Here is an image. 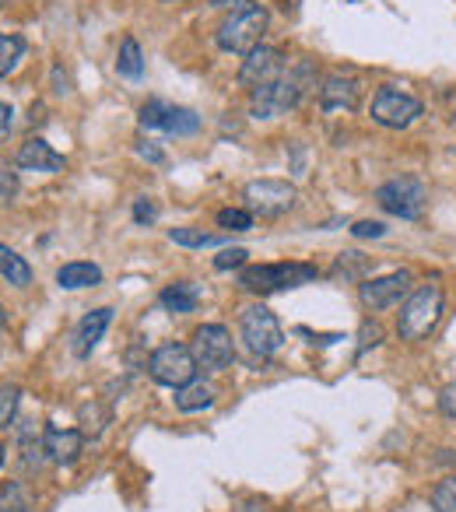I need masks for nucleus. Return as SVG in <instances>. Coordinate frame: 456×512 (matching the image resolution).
Instances as JSON below:
<instances>
[{"mask_svg":"<svg viewBox=\"0 0 456 512\" xmlns=\"http://www.w3.org/2000/svg\"><path fill=\"white\" fill-rule=\"evenodd\" d=\"M309 88H316V67L309 64V60H299V64L288 67L278 81L250 92V113L257 116V120H278V116H285L288 109H295L306 99Z\"/></svg>","mask_w":456,"mask_h":512,"instance_id":"1","label":"nucleus"},{"mask_svg":"<svg viewBox=\"0 0 456 512\" xmlns=\"http://www.w3.org/2000/svg\"><path fill=\"white\" fill-rule=\"evenodd\" d=\"M267 25H271V15H267L264 4H243V8H236L218 25L214 43H218V50L246 57V53H253L257 46H264Z\"/></svg>","mask_w":456,"mask_h":512,"instance_id":"2","label":"nucleus"},{"mask_svg":"<svg viewBox=\"0 0 456 512\" xmlns=\"http://www.w3.org/2000/svg\"><path fill=\"white\" fill-rule=\"evenodd\" d=\"M442 299H446V295H442V288L435 285V281L414 288L404 299V306H400L397 334L404 337V341H425L442 316Z\"/></svg>","mask_w":456,"mask_h":512,"instance_id":"3","label":"nucleus"},{"mask_svg":"<svg viewBox=\"0 0 456 512\" xmlns=\"http://www.w3.org/2000/svg\"><path fill=\"white\" fill-rule=\"evenodd\" d=\"M320 278L313 264H260V267H246L239 274V285L253 295H278L288 288H302L309 281Z\"/></svg>","mask_w":456,"mask_h":512,"instance_id":"4","label":"nucleus"},{"mask_svg":"<svg viewBox=\"0 0 456 512\" xmlns=\"http://www.w3.org/2000/svg\"><path fill=\"white\" fill-rule=\"evenodd\" d=\"M376 204L383 207L386 214L404 221H418L428 207V190L418 176H397L390 183H383L376 190Z\"/></svg>","mask_w":456,"mask_h":512,"instance_id":"5","label":"nucleus"},{"mask_svg":"<svg viewBox=\"0 0 456 512\" xmlns=\"http://www.w3.org/2000/svg\"><path fill=\"white\" fill-rule=\"evenodd\" d=\"M243 200L253 218H281L299 204V190L288 179H253L243 186Z\"/></svg>","mask_w":456,"mask_h":512,"instance_id":"6","label":"nucleus"},{"mask_svg":"<svg viewBox=\"0 0 456 512\" xmlns=\"http://www.w3.org/2000/svg\"><path fill=\"white\" fill-rule=\"evenodd\" d=\"M239 330H243L246 348H250L253 355H260V358L278 355L281 344H285V330H281L278 316H274L267 306L243 309V316H239Z\"/></svg>","mask_w":456,"mask_h":512,"instance_id":"7","label":"nucleus"},{"mask_svg":"<svg viewBox=\"0 0 456 512\" xmlns=\"http://www.w3.org/2000/svg\"><path fill=\"white\" fill-rule=\"evenodd\" d=\"M197 369H200L197 355H193V348H186V344H162L148 362L151 379L169 386V390H179V386L193 383Z\"/></svg>","mask_w":456,"mask_h":512,"instance_id":"8","label":"nucleus"},{"mask_svg":"<svg viewBox=\"0 0 456 512\" xmlns=\"http://www.w3.org/2000/svg\"><path fill=\"white\" fill-rule=\"evenodd\" d=\"M421 116V102L414 95L400 92L393 85H383L372 95V120L386 130H407Z\"/></svg>","mask_w":456,"mask_h":512,"instance_id":"9","label":"nucleus"},{"mask_svg":"<svg viewBox=\"0 0 456 512\" xmlns=\"http://www.w3.org/2000/svg\"><path fill=\"white\" fill-rule=\"evenodd\" d=\"M193 355H197V365L207 372H225L228 365L236 362V344H232V334L221 323H204V327L193 334Z\"/></svg>","mask_w":456,"mask_h":512,"instance_id":"10","label":"nucleus"},{"mask_svg":"<svg viewBox=\"0 0 456 512\" xmlns=\"http://www.w3.org/2000/svg\"><path fill=\"white\" fill-rule=\"evenodd\" d=\"M414 292V274L411 271H393L383 274V278H369L358 285V299H362L365 309L379 313V309H393L404 306V299Z\"/></svg>","mask_w":456,"mask_h":512,"instance_id":"11","label":"nucleus"},{"mask_svg":"<svg viewBox=\"0 0 456 512\" xmlns=\"http://www.w3.org/2000/svg\"><path fill=\"white\" fill-rule=\"evenodd\" d=\"M141 127L144 130H162L169 137H190L200 130V116L186 106H169L162 99L144 102L141 109Z\"/></svg>","mask_w":456,"mask_h":512,"instance_id":"12","label":"nucleus"},{"mask_svg":"<svg viewBox=\"0 0 456 512\" xmlns=\"http://www.w3.org/2000/svg\"><path fill=\"white\" fill-rule=\"evenodd\" d=\"M285 71H288L285 53L274 50V46H257L253 53H246L243 67H239V85L250 88V92H257V88L278 81Z\"/></svg>","mask_w":456,"mask_h":512,"instance_id":"13","label":"nucleus"},{"mask_svg":"<svg viewBox=\"0 0 456 512\" xmlns=\"http://www.w3.org/2000/svg\"><path fill=\"white\" fill-rule=\"evenodd\" d=\"M358 99H362V88H358V81L351 78V74H327L320 85V106L327 109V113H337V109H355Z\"/></svg>","mask_w":456,"mask_h":512,"instance_id":"14","label":"nucleus"},{"mask_svg":"<svg viewBox=\"0 0 456 512\" xmlns=\"http://www.w3.org/2000/svg\"><path fill=\"white\" fill-rule=\"evenodd\" d=\"M109 323H113V309L102 306V309H92V313L85 316V320L78 323V330H74V341H71V351L78 358H88L95 348H99V341L106 337Z\"/></svg>","mask_w":456,"mask_h":512,"instance_id":"15","label":"nucleus"},{"mask_svg":"<svg viewBox=\"0 0 456 512\" xmlns=\"http://www.w3.org/2000/svg\"><path fill=\"white\" fill-rule=\"evenodd\" d=\"M18 165L29 172H64L67 158L60 151H53V144H46L43 137H32L18 148Z\"/></svg>","mask_w":456,"mask_h":512,"instance_id":"16","label":"nucleus"},{"mask_svg":"<svg viewBox=\"0 0 456 512\" xmlns=\"http://www.w3.org/2000/svg\"><path fill=\"white\" fill-rule=\"evenodd\" d=\"M46 453H50L53 463H74L85 446V432H74V428H50L43 435Z\"/></svg>","mask_w":456,"mask_h":512,"instance_id":"17","label":"nucleus"},{"mask_svg":"<svg viewBox=\"0 0 456 512\" xmlns=\"http://www.w3.org/2000/svg\"><path fill=\"white\" fill-rule=\"evenodd\" d=\"M57 285L67 292H81V288H95L102 285V267L88 264V260H71L57 271Z\"/></svg>","mask_w":456,"mask_h":512,"instance_id":"18","label":"nucleus"},{"mask_svg":"<svg viewBox=\"0 0 456 512\" xmlns=\"http://www.w3.org/2000/svg\"><path fill=\"white\" fill-rule=\"evenodd\" d=\"M214 397H218V390H214L211 383H204V379H193V383H186V386H179V390H176V407L183 414L207 411V407L214 404Z\"/></svg>","mask_w":456,"mask_h":512,"instance_id":"19","label":"nucleus"},{"mask_svg":"<svg viewBox=\"0 0 456 512\" xmlns=\"http://www.w3.org/2000/svg\"><path fill=\"white\" fill-rule=\"evenodd\" d=\"M162 306L169 309V313H179V316H186V313H193L197 309V302H200V288L193 285V281H176V285H169L162 295Z\"/></svg>","mask_w":456,"mask_h":512,"instance_id":"20","label":"nucleus"},{"mask_svg":"<svg viewBox=\"0 0 456 512\" xmlns=\"http://www.w3.org/2000/svg\"><path fill=\"white\" fill-rule=\"evenodd\" d=\"M0 278L8 281V285H15V288H29L32 285L29 260H25V256H18L11 246H4V242H0Z\"/></svg>","mask_w":456,"mask_h":512,"instance_id":"21","label":"nucleus"},{"mask_svg":"<svg viewBox=\"0 0 456 512\" xmlns=\"http://www.w3.org/2000/svg\"><path fill=\"white\" fill-rule=\"evenodd\" d=\"M116 71H120V78H130V81H137L144 74V53H141V46H137L134 36H127L120 43V53H116Z\"/></svg>","mask_w":456,"mask_h":512,"instance_id":"22","label":"nucleus"},{"mask_svg":"<svg viewBox=\"0 0 456 512\" xmlns=\"http://www.w3.org/2000/svg\"><path fill=\"white\" fill-rule=\"evenodd\" d=\"M25 50H29V46H25L22 36H15V32H0V78H8V74L22 64Z\"/></svg>","mask_w":456,"mask_h":512,"instance_id":"23","label":"nucleus"},{"mask_svg":"<svg viewBox=\"0 0 456 512\" xmlns=\"http://www.w3.org/2000/svg\"><path fill=\"white\" fill-rule=\"evenodd\" d=\"M0 512H32V495L22 481L0 484Z\"/></svg>","mask_w":456,"mask_h":512,"instance_id":"24","label":"nucleus"},{"mask_svg":"<svg viewBox=\"0 0 456 512\" xmlns=\"http://www.w3.org/2000/svg\"><path fill=\"white\" fill-rule=\"evenodd\" d=\"M169 239L186 249H204V246H218L221 235H211V232H204V228H172Z\"/></svg>","mask_w":456,"mask_h":512,"instance_id":"25","label":"nucleus"},{"mask_svg":"<svg viewBox=\"0 0 456 512\" xmlns=\"http://www.w3.org/2000/svg\"><path fill=\"white\" fill-rule=\"evenodd\" d=\"M218 228H225V232H250L253 228V214L246 211V207H225V211H218Z\"/></svg>","mask_w":456,"mask_h":512,"instance_id":"26","label":"nucleus"},{"mask_svg":"<svg viewBox=\"0 0 456 512\" xmlns=\"http://www.w3.org/2000/svg\"><path fill=\"white\" fill-rule=\"evenodd\" d=\"M18 404H22V390L15 383L0 386V428H8L18 414Z\"/></svg>","mask_w":456,"mask_h":512,"instance_id":"27","label":"nucleus"},{"mask_svg":"<svg viewBox=\"0 0 456 512\" xmlns=\"http://www.w3.org/2000/svg\"><path fill=\"white\" fill-rule=\"evenodd\" d=\"M435 512H456V477H446L432 488Z\"/></svg>","mask_w":456,"mask_h":512,"instance_id":"28","label":"nucleus"},{"mask_svg":"<svg viewBox=\"0 0 456 512\" xmlns=\"http://www.w3.org/2000/svg\"><path fill=\"white\" fill-rule=\"evenodd\" d=\"M18 193V172L0 158V204H11Z\"/></svg>","mask_w":456,"mask_h":512,"instance_id":"29","label":"nucleus"},{"mask_svg":"<svg viewBox=\"0 0 456 512\" xmlns=\"http://www.w3.org/2000/svg\"><path fill=\"white\" fill-rule=\"evenodd\" d=\"M246 249L243 246H232V249H221L218 256H214V271H232V267H243L246 264Z\"/></svg>","mask_w":456,"mask_h":512,"instance_id":"30","label":"nucleus"},{"mask_svg":"<svg viewBox=\"0 0 456 512\" xmlns=\"http://www.w3.org/2000/svg\"><path fill=\"white\" fill-rule=\"evenodd\" d=\"M351 235H355V239H383L386 225L383 221H355V225H351Z\"/></svg>","mask_w":456,"mask_h":512,"instance_id":"31","label":"nucleus"},{"mask_svg":"<svg viewBox=\"0 0 456 512\" xmlns=\"http://www.w3.org/2000/svg\"><path fill=\"white\" fill-rule=\"evenodd\" d=\"M158 218V204L151 197H141V200H134V221L137 225H151V221Z\"/></svg>","mask_w":456,"mask_h":512,"instance_id":"32","label":"nucleus"},{"mask_svg":"<svg viewBox=\"0 0 456 512\" xmlns=\"http://www.w3.org/2000/svg\"><path fill=\"white\" fill-rule=\"evenodd\" d=\"M379 341H383V327L379 323H362V351L376 348Z\"/></svg>","mask_w":456,"mask_h":512,"instance_id":"33","label":"nucleus"},{"mask_svg":"<svg viewBox=\"0 0 456 512\" xmlns=\"http://www.w3.org/2000/svg\"><path fill=\"white\" fill-rule=\"evenodd\" d=\"M137 155L148 158V162H155V165H162V162H165V155H162V151H158L151 141H141V144H137Z\"/></svg>","mask_w":456,"mask_h":512,"instance_id":"34","label":"nucleus"},{"mask_svg":"<svg viewBox=\"0 0 456 512\" xmlns=\"http://www.w3.org/2000/svg\"><path fill=\"white\" fill-rule=\"evenodd\" d=\"M442 411H446V414H456V386H449V390L442 393Z\"/></svg>","mask_w":456,"mask_h":512,"instance_id":"35","label":"nucleus"},{"mask_svg":"<svg viewBox=\"0 0 456 512\" xmlns=\"http://www.w3.org/2000/svg\"><path fill=\"white\" fill-rule=\"evenodd\" d=\"M8 130H11V106L8 102H0V137L8 134Z\"/></svg>","mask_w":456,"mask_h":512,"instance_id":"36","label":"nucleus"},{"mask_svg":"<svg viewBox=\"0 0 456 512\" xmlns=\"http://www.w3.org/2000/svg\"><path fill=\"white\" fill-rule=\"evenodd\" d=\"M211 4H214V8H232V11H236V8H243V4H250V0H211Z\"/></svg>","mask_w":456,"mask_h":512,"instance_id":"37","label":"nucleus"},{"mask_svg":"<svg viewBox=\"0 0 456 512\" xmlns=\"http://www.w3.org/2000/svg\"><path fill=\"white\" fill-rule=\"evenodd\" d=\"M4 327H8V313H4V306H0V334H4Z\"/></svg>","mask_w":456,"mask_h":512,"instance_id":"38","label":"nucleus"},{"mask_svg":"<svg viewBox=\"0 0 456 512\" xmlns=\"http://www.w3.org/2000/svg\"><path fill=\"white\" fill-rule=\"evenodd\" d=\"M4 456H8V449H4V446H0V463H4Z\"/></svg>","mask_w":456,"mask_h":512,"instance_id":"39","label":"nucleus"},{"mask_svg":"<svg viewBox=\"0 0 456 512\" xmlns=\"http://www.w3.org/2000/svg\"><path fill=\"white\" fill-rule=\"evenodd\" d=\"M0 4H8V0H0Z\"/></svg>","mask_w":456,"mask_h":512,"instance_id":"40","label":"nucleus"}]
</instances>
